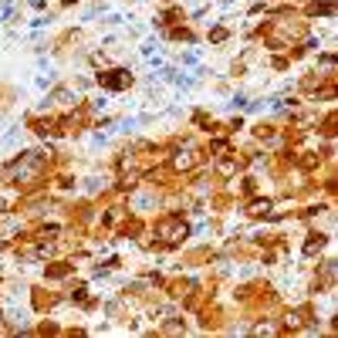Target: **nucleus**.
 I'll list each match as a JSON object with an SVG mask.
<instances>
[{"mask_svg":"<svg viewBox=\"0 0 338 338\" xmlns=\"http://www.w3.org/2000/svg\"><path fill=\"white\" fill-rule=\"evenodd\" d=\"M156 234H159V237H169V240H173V234H176V237H183V234H186V227H183L180 220H176V216H166V220H159Z\"/></svg>","mask_w":338,"mask_h":338,"instance_id":"nucleus-1","label":"nucleus"},{"mask_svg":"<svg viewBox=\"0 0 338 338\" xmlns=\"http://www.w3.org/2000/svg\"><path fill=\"white\" fill-rule=\"evenodd\" d=\"M98 81L105 85V88H125L132 78H129L125 71H108V75H98Z\"/></svg>","mask_w":338,"mask_h":338,"instance_id":"nucleus-2","label":"nucleus"},{"mask_svg":"<svg viewBox=\"0 0 338 338\" xmlns=\"http://www.w3.org/2000/svg\"><path fill=\"white\" fill-rule=\"evenodd\" d=\"M193 162H196V156H193V152H180V156L173 159V166H176V169H190Z\"/></svg>","mask_w":338,"mask_h":338,"instance_id":"nucleus-3","label":"nucleus"},{"mask_svg":"<svg viewBox=\"0 0 338 338\" xmlns=\"http://www.w3.org/2000/svg\"><path fill=\"white\" fill-rule=\"evenodd\" d=\"M321 244H325V237H321V234H311V240H308V247H304V250H308V254H315Z\"/></svg>","mask_w":338,"mask_h":338,"instance_id":"nucleus-4","label":"nucleus"},{"mask_svg":"<svg viewBox=\"0 0 338 338\" xmlns=\"http://www.w3.org/2000/svg\"><path fill=\"white\" fill-rule=\"evenodd\" d=\"M71 267H65V264H58V267H47V277H65Z\"/></svg>","mask_w":338,"mask_h":338,"instance_id":"nucleus-5","label":"nucleus"},{"mask_svg":"<svg viewBox=\"0 0 338 338\" xmlns=\"http://www.w3.org/2000/svg\"><path fill=\"white\" fill-rule=\"evenodd\" d=\"M301 325V311H291V315H288V328H298Z\"/></svg>","mask_w":338,"mask_h":338,"instance_id":"nucleus-6","label":"nucleus"},{"mask_svg":"<svg viewBox=\"0 0 338 338\" xmlns=\"http://www.w3.org/2000/svg\"><path fill=\"white\" fill-rule=\"evenodd\" d=\"M220 173H223V176H234V162L223 159V162H220Z\"/></svg>","mask_w":338,"mask_h":338,"instance_id":"nucleus-7","label":"nucleus"},{"mask_svg":"<svg viewBox=\"0 0 338 338\" xmlns=\"http://www.w3.org/2000/svg\"><path fill=\"white\" fill-rule=\"evenodd\" d=\"M250 210H254V213H267V210H270V203H267V200H264V203H254Z\"/></svg>","mask_w":338,"mask_h":338,"instance_id":"nucleus-8","label":"nucleus"}]
</instances>
